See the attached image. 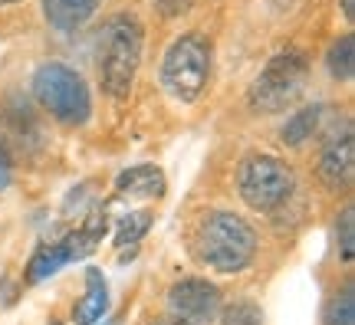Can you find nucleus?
<instances>
[{
    "label": "nucleus",
    "instance_id": "obj_4",
    "mask_svg": "<svg viewBox=\"0 0 355 325\" xmlns=\"http://www.w3.org/2000/svg\"><path fill=\"white\" fill-rule=\"evenodd\" d=\"M306 79H309V60L300 50H283L260 69V76L247 92V102L260 115L286 112L303 96Z\"/></svg>",
    "mask_w": 355,
    "mask_h": 325
},
{
    "label": "nucleus",
    "instance_id": "obj_25",
    "mask_svg": "<svg viewBox=\"0 0 355 325\" xmlns=\"http://www.w3.org/2000/svg\"><path fill=\"white\" fill-rule=\"evenodd\" d=\"M53 325H60V322H53Z\"/></svg>",
    "mask_w": 355,
    "mask_h": 325
},
{
    "label": "nucleus",
    "instance_id": "obj_8",
    "mask_svg": "<svg viewBox=\"0 0 355 325\" xmlns=\"http://www.w3.org/2000/svg\"><path fill=\"white\" fill-rule=\"evenodd\" d=\"M168 309L178 322L184 325H207L220 313V289L207 279H181L168 289Z\"/></svg>",
    "mask_w": 355,
    "mask_h": 325
},
{
    "label": "nucleus",
    "instance_id": "obj_1",
    "mask_svg": "<svg viewBox=\"0 0 355 325\" xmlns=\"http://www.w3.org/2000/svg\"><path fill=\"white\" fill-rule=\"evenodd\" d=\"M141 46H145V26L135 13H115L102 24L96 39V69L102 89L112 99H125L132 92L141 63Z\"/></svg>",
    "mask_w": 355,
    "mask_h": 325
},
{
    "label": "nucleus",
    "instance_id": "obj_17",
    "mask_svg": "<svg viewBox=\"0 0 355 325\" xmlns=\"http://www.w3.org/2000/svg\"><path fill=\"white\" fill-rule=\"evenodd\" d=\"M336 230H339V253H343V260L352 263L355 260V207H352V204L339 213V224H336Z\"/></svg>",
    "mask_w": 355,
    "mask_h": 325
},
{
    "label": "nucleus",
    "instance_id": "obj_6",
    "mask_svg": "<svg viewBox=\"0 0 355 325\" xmlns=\"http://www.w3.org/2000/svg\"><path fill=\"white\" fill-rule=\"evenodd\" d=\"M296 177L293 168L277 155H247L237 168V191L247 207L260 213H273L290 200Z\"/></svg>",
    "mask_w": 355,
    "mask_h": 325
},
{
    "label": "nucleus",
    "instance_id": "obj_5",
    "mask_svg": "<svg viewBox=\"0 0 355 325\" xmlns=\"http://www.w3.org/2000/svg\"><path fill=\"white\" fill-rule=\"evenodd\" d=\"M211 76V46L201 33H181L162 60V86L178 102H198Z\"/></svg>",
    "mask_w": 355,
    "mask_h": 325
},
{
    "label": "nucleus",
    "instance_id": "obj_24",
    "mask_svg": "<svg viewBox=\"0 0 355 325\" xmlns=\"http://www.w3.org/2000/svg\"><path fill=\"white\" fill-rule=\"evenodd\" d=\"M7 3H17V0H0V7H7Z\"/></svg>",
    "mask_w": 355,
    "mask_h": 325
},
{
    "label": "nucleus",
    "instance_id": "obj_16",
    "mask_svg": "<svg viewBox=\"0 0 355 325\" xmlns=\"http://www.w3.org/2000/svg\"><path fill=\"white\" fill-rule=\"evenodd\" d=\"M326 325H355V296L352 286H345L326 309Z\"/></svg>",
    "mask_w": 355,
    "mask_h": 325
},
{
    "label": "nucleus",
    "instance_id": "obj_11",
    "mask_svg": "<svg viewBox=\"0 0 355 325\" xmlns=\"http://www.w3.org/2000/svg\"><path fill=\"white\" fill-rule=\"evenodd\" d=\"M102 0H43V17L53 30L60 33H76L79 26H86Z\"/></svg>",
    "mask_w": 355,
    "mask_h": 325
},
{
    "label": "nucleus",
    "instance_id": "obj_3",
    "mask_svg": "<svg viewBox=\"0 0 355 325\" xmlns=\"http://www.w3.org/2000/svg\"><path fill=\"white\" fill-rule=\"evenodd\" d=\"M33 96L43 105V112H50L60 125L76 128L89 122L92 115V96H89L86 79L69 69L66 63H43L33 73Z\"/></svg>",
    "mask_w": 355,
    "mask_h": 325
},
{
    "label": "nucleus",
    "instance_id": "obj_22",
    "mask_svg": "<svg viewBox=\"0 0 355 325\" xmlns=\"http://www.w3.org/2000/svg\"><path fill=\"white\" fill-rule=\"evenodd\" d=\"M152 325H184V322H178V319H158V322H152Z\"/></svg>",
    "mask_w": 355,
    "mask_h": 325
},
{
    "label": "nucleus",
    "instance_id": "obj_12",
    "mask_svg": "<svg viewBox=\"0 0 355 325\" xmlns=\"http://www.w3.org/2000/svg\"><path fill=\"white\" fill-rule=\"evenodd\" d=\"M105 313H109V283H105L102 270L89 266L86 270V292H83V299H79L76 309H73V322L96 325L99 319H105Z\"/></svg>",
    "mask_w": 355,
    "mask_h": 325
},
{
    "label": "nucleus",
    "instance_id": "obj_19",
    "mask_svg": "<svg viewBox=\"0 0 355 325\" xmlns=\"http://www.w3.org/2000/svg\"><path fill=\"white\" fill-rule=\"evenodd\" d=\"M155 3L165 17H178V13H184L191 7V0H155Z\"/></svg>",
    "mask_w": 355,
    "mask_h": 325
},
{
    "label": "nucleus",
    "instance_id": "obj_13",
    "mask_svg": "<svg viewBox=\"0 0 355 325\" xmlns=\"http://www.w3.org/2000/svg\"><path fill=\"white\" fill-rule=\"evenodd\" d=\"M322 115H326V105H306L300 112H293L286 118V125L279 128V141L290 145V148H300L303 141H309V138L316 135Z\"/></svg>",
    "mask_w": 355,
    "mask_h": 325
},
{
    "label": "nucleus",
    "instance_id": "obj_2",
    "mask_svg": "<svg viewBox=\"0 0 355 325\" xmlns=\"http://www.w3.org/2000/svg\"><path fill=\"white\" fill-rule=\"evenodd\" d=\"M198 260L214 273H241L257 256V234L243 217L230 211H211L194 230Z\"/></svg>",
    "mask_w": 355,
    "mask_h": 325
},
{
    "label": "nucleus",
    "instance_id": "obj_18",
    "mask_svg": "<svg viewBox=\"0 0 355 325\" xmlns=\"http://www.w3.org/2000/svg\"><path fill=\"white\" fill-rule=\"evenodd\" d=\"M220 325H263V313L254 302H234L220 313Z\"/></svg>",
    "mask_w": 355,
    "mask_h": 325
},
{
    "label": "nucleus",
    "instance_id": "obj_14",
    "mask_svg": "<svg viewBox=\"0 0 355 325\" xmlns=\"http://www.w3.org/2000/svg\"><path fill=\"white\" fill-rule=\"evenodd\" d=\"M148 227H152V213L148 211H132L125 213L122 220H119V230H115V247L128 256L135 253V247H139V240L148 234Z\"/></svg>",
    "mask_w": 355,
    "mask_h": 325
},
{
    "label": "nucleus",
    "instance_id": "obj_21",
    "mask_svg": "<svg viewBox=\"0 0 355 325\" xmlns=\"http://www.w3.org/2000/svg\"><path fill=\"white\" fill-rule=\"evenodd\" d=\"M352 3H355V0H343V17L349 20V24L355 20V7H352Z\"/></svg>",
    "mask_w": 355,
    "mask_h": 325
},
{
    "label": "nucleus",
    "instance_id": "obj_23",
    "mask_svg": "<svg viewBox=\"0 0 355 325\" xmlns=\"http://www.w3.org/2000/svg\"><path fill=\"white\" fill-rule=\"evenodd\" d=\"M96 325H119V319H99Z\"/></svg>",
    "mask_w": 355,
    "mask_h": 325
},
{
    "label": "nucleus",
    "instance_id": "obj_9",
    "mask_svg": "<svg viewBox=\"0 0 355 325\" xmlns=\"http://www.w3.org/2000/svg\"><path fill=\"white\" fill-rule=\"evenodd\" d=\"M352 177H355V138L352 128H345L343 135H332L326 141L322 155H319V181L343 191L352 184Z\"/></svg>",
    "mask_w": 355,
    "mask_h": 325
},
{
    "label": "nucleus",
    "instance_id": "obj_15",
    "mask_svg": "<svg viewBox=\"0 0 355 325\" xmlns=\"http://www.w3.org/2000/svg\"><path fill=\"white\" fill-rule=\"evenodd\" d=\"M326 66H329L332 79H339V82L352 79V73H355V37L352 33H345V37H339L332 43L329 53H326Z\"/></svg>",
    "mask_w": 355,
    "mask_h": 325
},
{
    "label": "nucleus",
    "instance_id": "obj_10",
    "mask_svg": "<svg viewBox=\"0 0 355 325\" xmlns=\"http://www.w3.org/2000/svg\"><path fill=\"white\" fill-rule=\"evenodd\" d=\"M165 175H162V168H155V164H132L125 168L122 175L115 177V194L119 197H148V200H158L165 194Z\"/></svg>",
    "mask_w": 355,
    "mask_h": 325
},
{
    "label": "nucleus",
    "instance_id": "obj_20",
    "mask_svg": "<svg viewBox=\"0 0 355 325\" xmlns=\"http://www.w3.org/2000/svg\"><path fill=\"white\" fill-rule=\"evenodd\" d=\"M10 177H13V171H10V158H7V151L0 148V191L10 188Z\"/></svg>",
    "mask_w": 355,
    "mask_h": 325
},
{
    "label": "nucleus",
    "instance_id": "obj_7",
    "mask_svg": "<svg viewBox=\"0 0 355 325\" xmlns=\"http://www.w3.org/2000/svg\"><path fill=\"white\" fill-rule=\"evenodd\" d=\"M105 230H109L105 213H89L86 220H83L76 230H69L66 237L37 247V253H33L30 263H26L24 279L30 283V286H37V283H43V279H50L53 273H60L66 263H76V260H83V256H89V253L102 243Z\"/></svg>",
    "mask_w": 355,
    "mask_h": 325
}]
</instances>
